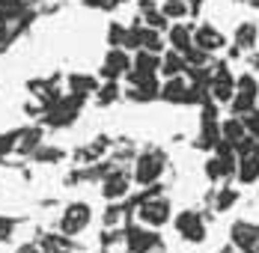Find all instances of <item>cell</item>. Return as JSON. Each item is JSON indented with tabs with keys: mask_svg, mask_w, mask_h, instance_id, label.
Masks as SVG:
<instances>
[{
	"mask_svg": "<svg viewBox=\"0 0 259 253\" xmlns=\"http://www.w3.org/2000/svg\"><path fill=\"white\" fill-rule=\"evenodd\" d=\"M185 3H188V6H191V9H194V6H197V3H200V0H185Z\"/></svg>",
	"mask_w": 259,
	"mask_h": 253,
	"instance_id": "32",
	"label": "cell"
},
{
	"mask_svg": "<svg viewBox=\"0 0 259 253\" xmlns=\"http://www.w3.org/2000/svg\"><path fill=\"white\" fill-rule=\"evenodd\" d=\"M221 140L227 143V146H233L238 149L244 140H247V128H244V119L241 116H227V119H221Z\"/></svg>",
	"mask_w": 259,
	"mask_h": 253,
	"instance_id": "12",
	"label": "cell"
},
{
	"mask_svg": "<svg viewBox=\"0 0 259 253\" xmlns=\"http://www.w3.org/2000/svg\"><path fill=\"white\" fill-rule=\"evenodd\" d=\"M164 77H176V75H185L188 72V60H185V54L182 51H164L161 54V69H158Z\"/></svg>",
	"mask_w": 259,
	"mask_h": 253,
	"instance_id": "16",
	"label": "cell"
},
{
	"mask_svg": "<svg viewBox=\"0 0 259 253\" xmlns=\"http://www.w3.org/2000/svg\"><path fill=\"white\" fill-rule=\"evenodd\" d=\"M206 93L214 104H230V99H233V93H235V75L230 72L227 63L214 66V72H211V77H208V83H206Z\"/></svg>",
	"mask_w": 259,
	"mask_h": 253,
	"instance_id": "5",
	"label": "cell"
},
{
	"mask_svg": "<svg viewBox=\"0 0 259 253\" xmlns=\"http://www.w3.org/2000/svg\"><path fill=\"white\" fill-rule=\"evenodd\" d=\"M69 87H72V96H90V93H96L99 90V80L90 75H72L69 77Z\"/></svg>",
	"mask_w": 259,
	"mask_h": 253,
	"instance_id": "19",
	"label": "cell"
},
{
	"mask_svg": "<svg viewBox=\"0 0 259 253\" xmlns=\"http://www.w3.org/2000/svg\"><path fill=\"white\" fill-rule=\"evenodd\" d=\"M176 229H179V235L185 241H191V244H203L206 241V221L200 218V212H191V208H185L176 215Z\"/></svg>",
	"mask_w": 259,
	"mask_h": 253,
	"instance_id": "6",
	"label": "cell"
},
{
	"mask_svg": "<svg viewBox=\"0 0 259 253\" xmlns=\"http://www.w3.org/2000/svg\"><path fill=\"white\" fill-rule=\"evenodd\" d=\"M167 42H170V48L173 51H185L194 48V27L182 24V21H176V24L167 27Z\"/></svg>",
	"mask_w": 259,
	"mask_h": 253,
	"instance_id": "14",
	"label": "cell"
},
{
	"mask_svg": "<svg viewBox=\"0 0 259 253\" xmlns=\"http://www.w3.org/2000/svg\"><path fill=\"white\" fill-rule=\"evenodd\" d=\"M83 6H90V9H113L116 0H83Z\"/></svg>",
	"mask_w": 259,
	"mask_h": 253,
	"instance_id": "29",
	"label": "cell"
},
{
	"mask_svg": "<svg viewBox=\"0 0 259 253\" xmlns=\"http://www.w3.org/2000/svg\"><path fill=\"white\" fill-rule=\"evenodd\" d=\"M256 104H259V99H256Z\"/></svg>",
	"mask_w": 259,
	"mask_h": 253,
	"instance_id": "34",
	"label": "cell"
},
{
	"mask_svg": "<svg viewBox=\"0 0 259 253\" xmlns=\"http://www.w3.org/2000/svg\"><path fill=\"white\" fill-rule=\"evenodd\" d=\"M143 24L152 27V30H167L170 21H167V15L161 9H149V12H143Z\"/></svg>",
	"mask_w": 259,
	"mask_h": 253,
	"instance_id": "24",
	"label": "cell"
},
{
	"mask_svg": "<svg viewBox=\"0 0 259 253\" xmlns=\"http://www.w3.org/2000/svg\"><path fill=\"white\" fill-rule=\"evenodd\" d=\"M230 238L241 253H259V224L250 221H235L230 227Z\"/></svg>",
	"mask_w": 259,
	"mask_h": 253,
	"instance_id": "7",
	"label": "cell"
},
{
	"mask_svg": "<svg viewBox=\"0 0 259 253\" xmlns=\"http://www.w3.org/2000/svg\"><path fill=\"white\" fill-rule=\"evenodd\" d=\"M164 167H167V155L161 149H143L134 158V182L137 185H155L158 179L164 176Z\"/></svg>",
	"mask_w": 259,
	"mask_h": 253,
	"instance_id": "3",
	"label": "cell"
},
{
	"mask_svg": "<svg viewBox=\"0 0 259 253\" xmlns=\"http://www.w3.org/2000/svg\"><path fill=\"white\" fill-rule=\"evenodd\" d=\"M137 218H140L143 227L161 229L173 221V205H170V200L164 194H152V197H146V200L137 205Z\"/></svg>",
	"mask_w": 259,
	"mask_h": 253,
	"instance_id": "2",
	"label": "cell"
},
{
	"mask_svg": "<svg viewBox=\"0 0 259 253\" xmlns=\"http://www.w3.org/2000/svg\"><path fill=\"white\" fill-rule=\"evenodd\" d=\"M9 42H12V27H9V18L0 15V51L9 48Z\"/></svg>",
	"mask_w": 259,
	"mask_h": 253,
	"instance_id": "27",
	"label": "cell"
},
{
	"mask_svg": "<svg viewBox=\"0 0 259 253\" xmlns=\"http://www.w3.org/2000/svg\"><path fill=\"white\" fill-rule=\"evenodd\" d=\"M149 9H155V0H140V12H149Z\"/></svg>",
	"mask_w": 259,
	"mask_h": 253,
	"instance_id": "31",
	"label": "cell"
},
{
	"mask_svg": "<svg viewBox=\"0 0 259 253\" xmlns=\"http://www.w3.org/2000/svg\"><path fill=\"white\" fill-rule=\"evenodd\" d=\"M161 12L167 15V21H182V18H185V15L191 12V6H188L185 0H164Z\"/></svg>",
	"mask_w": 259,
	"mask_h": 253,
	"instance_id": "21",
	"label": "cell"
},
{
	"mask_svg": "<svg viewBox=\"0 0 259 253\" xmlns=\"http://www.w3.org/2000/svg\"><path fill=\"white\" fill-rule=\"evenodd\" d=\"M96 93H99V101H102V104H110V101L119 96V87H116V80H107L102 90H96Z\"/></svg>",
	"mask_w": 259,
	"mask_h": 253,
	"instance_id": "26",
	"label": "cell"
},
{
	"mask_svg": "<svg viewBox=\"0 0 259 253\" xmlns=\"http://www.w3.org/2000/svg\"><path fill=\"white\" fill-rule=\"evenodd\" d=\"M125 39H128V27L122 24H110V30H107V45L110 48H125Z\"/></svg>",
	"mask_w": 259,
	"mask_h": 253,
	"instance_id": "22",
	"label": "cell"
},
{
	"mask_svg": "<svg viewBox=\"0 0 259 253\" xmlns=\"http://www.w3.org/2000/svg\"><path fill=\"white\" fill-rule=\"evenodd\" d=\"M218 140H221V122L218 119H203L200 134H197V146L200 149H214Z\"/></svg>",
	"mask_w": 259,
	"mask_h": 253,
	"instance_id": "17",
	"label": "cell"
},
{
	"mask_svg": "<svg viewBox=\"0 0 259 253\" xmlns=\"http://www.w3.org/2000/svg\"><path fill=\"white\" fill-rule=\"evenodd\" d=\"M15 232V221L12 218H6V215H0V244L3 241H9V235Z\"/></svg>",
	"mask_w": 259,
	"mask_h": 253,
	"instance_id": "28",
	"label": "cell"
},
{
	"mask_svg": "<svg viewBox=\"0 0 259 253\" xmlns=\"http://www.w3.org/2000/svg\"><path fill=\"white\" fill-rule=\"evenodd\" d=\"M238 200V194H235V188H221L218 191V197H214V208L218 212H230Z\"/></svg>",
	"mask_w": 259,
	"mask_h": 253,
	"instance_id": "23",
	"label": "cell"
},
{
	"mask_svg": "<svg viewBox=\"0 0 259 253\" xmlns=\"http://www.w3.org/2000/svg\"><path fill=\"white\" fill-rule=\"evenodd\" d=\"M15 253H42V247L30 241V244H21V247H18V250H15Z\"/></svg>",
	"mask_w": 259,
	"mask_h": 253,
	"instance_id": "30",
	"label": "cell"
},
{
	"mask_svg": "<svg viewBox=\"0 0 259 253\" xmlns=\"http://www.w3.org/2000/svg\"><path fill=\"white\" fill-rule=\"evenodd\" d=\"M128 188H131V179L125 170H113V173H107L102 182V194H104V200H122L125 194H128Z\"/></svg>",
	"mask_w": 259,
	"mask_h": 253,
	"instance_id": "13",
	"label": "cell"
},
{
	"mask_svg": "<svg viewBox=\"0 0 259 253\" xmlns=\"http://www.w3.org/2000/svg\"><path fill=\"white\" fill-rule=\"evenodd\" d=\"M233 45L238 51H253L259 45V27L256 21H241L235 27V36H233Z\"/></svg>",
	"mask_w": 259,
	"mask_h": 253,
	"instance_id": "15",
	"label": "cell"
},
{
	"mask_svg": "<svg viewBox=\"0 0 259 253\" xmlns=\"http://www.w3.org/2000/svg\"><path fill=\"white\" fill-rule=\"evenodd\" d=\"M158 99H164L167 104H191V80L185 75L167 77L158 90Z\"/></svg>",
	"mask_w": 259,
	"mask_h": 253,
	"instance_id": "8",
	"label": "cell"
},
{
	"mask_svg": "<svg viewBox=\"0 0 259 253\" xmlns=\"http://www.w3.org/2000/svg\"><path fill=\"white\" fill-rule=\"evenodd\" d=\"M116 3H125V0H116Z\"/></svg>",
	"mask_w": 259,
	"mask_h": 253,
	"instance_id": "33",
	"label": "cell"
},
{
	"mask_svg": "<svg viewBox=\"0 0 259 253\" xmlns=\"http://www.w3.org/2000/svg\"><path fill=\"white\" fill-rule=\"evenodd\" d=\"M93 224V205L83 200H75L69 202L66 208H63V215H60V232L63 235H69V238H75L80 232H87Z\"/></svg>",
	"mask_w": 259,
	"mask_h": 253,
	"instance_id": "4",
	"label": "cell"
},
{
	"mask_svg": "<svg viewBox=\"0 0 259 253\" xmlns=\"http://www.w3.org/2000/svg\"><path fill=\"white\" fill-rule=\"evenodd\" d=\"M194 48L206 51V54H218V51L227 48V36L211 24H200L194 27Z\"/></svg>",
	"mask_w": 259,
	"mask_h": 253,
	"instance_id": "10",
	"label": "cell"
},
{
	"mask_svg": "<svg viewBox=\"0 0 259 253\" xmlns=\"http://www.w3.org/2000/svg\"><path fill=\"white\" fill-rule=\"evenodd\" d=\"M27 3L30 0H0V15L15 21V18H24L27 15Z\"/></svg>",
	"mask_w": 259,
	"mask_h": 253,
	"instance_id": "20",
	"label": "cell"
},
{
	"mask_svg": "<svg viewBox=\"0 0 259 253\" xmlns=\"http://www.w3.org/2000/svg\"><path fill=\"white\" fill-rule=\"evenodd\" d=\"M128 69H131V57L125 48H110L104 54V63H102L104 80H119V77H125Z\"/></svg>",
	"mask_w": 259,
	"mask_h": 253,
	"instance_id": "9",
	"label": "cell"
},
{
	"mask_svg": "<svg viewBox=\"0 0 259 253\" xmlns=\"http://www.w3.org/2000/svg\"><path fill=\"white\" fill-rule=\"evenodd\" d=\"M241 119H244V128H247V134H250V137H253V140L259 143V107H253L250 113H244Z\"/></svg>",
	"mask_w": 259,
	"mask_h": 253,
	"instance_id": "25",
	"label": "cell"
},
{
	"mask_svg": "<svg viewBox=\"0 0 259 253\" xmlns=\"http://www.w3.org/2000/svg\"><path fill=\"white\" fill-rule=\"evenodd\" d=\"M39 247L42 253H72V238L69 235H57V232H48V235H42V241H39Z\"/></svg>",
	"mask_w": 259,
	"mask_h": 253,
	"instance_id": "18",
	"label": "cell"
},
{
	"mask_svg": "<svg viewBox=\"0 0 259 253\" xmlns=\"http://www.w3.org/2000/svg\"><path fill=\"white\" fill-rule=\"evenodd\" d=\"M155 244H158L155 229H149V227H128L125 229V250L128 253H152Z\"/></svg>",
	"mask_w": 259,
	"mask_h": 253,
	"instance_id": "11",
	"label": "cell"
},
{
	"mask_svg": "<svg viewBox=\"0 0 259 253\" xmlns=\"http://www.w3.org/2000/svg\"><path fill=\"white\" fill-rule=\"evenodd\" d=\"M256 99H259L256 75H253V72L238 75L235 77V93H233V99H230V113H233V116H244V113H250L253 107H259Z\"/></svg>",
	"mask_w": 259,
	"mask_h": 253,
	"instance_id": "1",
	"label": "cell"
}]
</instances>
